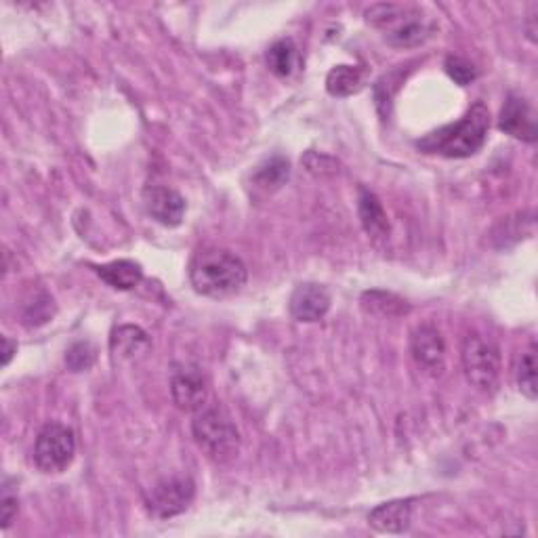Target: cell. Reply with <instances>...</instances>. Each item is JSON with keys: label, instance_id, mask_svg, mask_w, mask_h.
Wrapping results in <instances>:
<instances>
[{"label": "cell", "instance_id": "cell-1", "mask_svg": "<svg viewBox=\"0 0 538 538\" xmlns=\"http://www.w3.org/2000/svg\"><path fill=\"white\" fill-rule=\"evenodd\" d=\"M490 112L482 101L469 108V112L454 124L429 133L417 141V148L425 154H440L446 158H469L478 154L488 137Z\"/></svg>", "mask_w": 538, "mask_h": 538}, {"label": "cell", "instance_id": "cell-2", "mask_svg": "<svg viewBox=\"0 0 538 538\" xmlns=\"http://www.w3.org/2000/svg\"><path fill=\"white\" fill-rule=\"evenodd\" d=\"M248 280L244 261L223 248H206L196 253L190 265V282L202 297L225 299L236 295Z\"/></svg>", "mask_w": 538, "mask_h": 538}, {"label": "cell", "instance_id": "cell-3", "mask_svg": "<svg viewBox=\"0 0 538 538\" xmlns=\"http://www.w3.org/2000/svg\"><path fill=\"white\" fill-rule=\"evenodd\" d=\"M366 22L383 32L387 45L396 49H417L436 34L433 17L419 7L381 3L366 11Z\"/></svg>", "mask_w": 538, "mask_h": 538}, {"label": "cell", "instance_id": "cell-4", "mask_svg": "<svg viewBox=\"0 0 538 538\" xmlns=\"http://www.w3.org/2000/svg\"><path fill=\"white\" fill-rule=\"evenodd\" d=\"M194 440L215 463H230L240 452V431L219 406H204L192 421Z\"/></svg>", "mask_w": 538, "mask_h": 538}, {"label": "cell", "instance_id": "cell-5", "mask_svg": "<svg viewBox=\"0 0 538 538\" xmlns=\"http://www.w3.org/2000/svg\"><path fill=\"white\" fill-rule=\"evenodd\" d=\"M463 370L475 389L492 391L501 379V349L482 335H469L463 343Z\"/></svg>", "mask_w": 538, "mask_h": 538}, {"label": "cell", "instance_id": "cell-6", "mask_svg": "<svg viewBox=\"0 0 538 538\" xmlns=\"http://www.w3.org/2000/svg\"><path fill=\"white\" fill-rule=\"evenodd\" d=\"M76 457L74 431L61 423H47L34 444V463L43 473H64Z\"/></svg>", "mask_w": 538, "mask_h": 538}, {"label": "cell", "instance_id": "cell-7", "mask_svg": "<svg viewBox=\"0 0 538 538\" xmlns=\"http://www.w3.org/2000/svg\"><path fill=\"white\" fill-rule=\"evenodd\" d=\"M196 486L188 475H173L156 482L146 494L148 511L158 520H169L188 509L194 501Z\"/></svg>", "mask_w": 538, "mask_h": 538}, {"label": "cell", "instance_id": "cell-8", "mask_svg": "<svg viewBox=\"0 0 538 538\" xmlns=\"http://www.w3.org/2000/svg\"><path fill=\"white\" fill-rule=\"evenodd\" d=\"M410 354L417 366L431 377H440L446 368V343L440 330L431 324L415 328L410 339Z\"/></svg>", "mask_w": 538, "mask_h": 538}, {"label": "cell", "instance_id": "cell-9", "mask_svg": "<svg viewBox=\"0 0 538 538\" xmlns=\"http://www.w3.org/2000/svg\"><path fill=\"white\" fill-rule=\"evenodd\" d=\"M171 396L177 408L185 412H196L206 406L209 400V387H206V379L202 370L192 364H183L177 370H173L171 377Z\"/></svg>", "mask_w": 538, "mask_h": 538}, {"label": "cell", "instance_id": "cell-10", "mask_svg": "<svg viewBox=\"0 0 538 538\" xmlns=\"http://www.w3.org/2000/svg\"><path fill=\"white\" fill-rule=\"evenodd\" d=\"M330 303L333 299H330L326 286L305 282L295 288L288 307H291V316L297 322H318L328 314Z\"/></svg>", "mask_w": 538, "mask_h": 538}, {"label": "cell", "instance_id": "cell-11", "mask_svg": "<svg viewBox=\"0 0 538 538\" xmlns=\"http://www.w3.org/2000/svg\"><path fill=\"white\" fill-rule=\"evenodd\" d=\"M499 129L515 139L534 143L536 141V116L530 103L520 95H509L501 110Z\"/></svg>", "mask_w": 538, "mask_h": 538}, {"label": "cell", "instance_id": "cell-12", "mask_svg": "<svg viewBox=\"0 0 538 538\" xmlns=\"http://www.w3.org/2000/svg\"><path fill=\"white\" fill-rule=\"evenodd\" d=\"M143 202H146L148 215L164 227H177L183 221L185 200L171 188L154 185V188H148L146 194H143Z\"/></svg>", "mask_w": 538, "mask_h": 538}, {"label": "cell", "instance_id": "cell-13", "mask_svg": "<svg viewBox=\"0 0 538 538\" xmlns=\"http://www.w3.org/2000/svg\"><path fill=\"white\" fill-rule=\"evenodd\" d=\"M412 522V499L389 501L368 513V524L383 534H402Z\"/></svg>", "mask_w": 538, "mask_h": 538}, {"label": "cell", "instance_id": "cell-14", "mask_svg": "<svg viewBox=\"0 0 538 538\" xmlns=\"http://www.w3.org/2000/svg\"><path fill=\"white\" fill-rule=\"evenodd\" d=\"M110 349H112V354L118 356L120 360H137L150 349V337L143 328L133 326V324H124V326H118L112 333Z\"/></svg>", "mask_w": 538, "mask_h": 538}, {"label": "cell", "instance_id": "cell-15", "mask_svg": "<svg viewBox=\"0 0 538 538\" xmlns=\"http://www.w3.org/2000/svg\"><path fill=\"white\" fill-rule=\"evenodd\" d=\"M95 272L108 286L116 288V291H133L143 280L141 265L131 259H118L106 265H99Z\"/></svg>", "mask_w": 538, "mask_h": 538}, {"label": "cell", "instance_id": "cell-16", "mask_svg": "<svg viewBox=\"0 0 538 538\" xmlns=\"http://www.w3.org/2000/svg\"><path fill=\"white\" fill-rule=\"evenodd\" d=\"M358 213H360V221H362L368 236H372V238H387L389 236V221H387L383 204L375 194L368 192L366 188L360 190Z\"/></svg>", "mask_w": 538, "mask_h": 538}, {"label": "cell", "instance_id": "cell-17", "mask_svg": "<svg viewBox=\"0 0 538 538\" xmlns=\"http://www.w3.org/2000/svg\"><path fill=\"white\" fill-rule=\"evenodd\" d=\"M291 177V164L282 156H272L265 162H261L257 171L253 173V183L259 190L265 192H276Z\"/></svg>", "mask_w": 538, "mask_h": 538}, {"label": "cell", "instance_id": "cell-18", "mask_svg": "<svg viewBox=\"0 0 538 538\" xmlns=\"http://www.w3.org/2000/svg\"><path fill=\"white\" fill-rule=\"evenodd\" d=\"M364 89V72L354 66H337L326 76V91L333 97H351Z\"/></svg>", "mask_w": 538, "mask_h": 538}, {"label": "cell", "instance_id": "cell-19", "mask_svg": "<svg viewBox=\"0 0 538 538\" xmlns=\"http://www.w3.org/2000/svg\"><path fill=\"white\" fill-rule=\"evenodd\" d=\"M267 68L278 78H288L297 68V47L291 38H282L267 51Z\"/></svg>", "mask_w": 538, "mask_h": 538}, {"label": "cell", "instance_id": "cell-20", "mask_svg": "<svg viewBox=\"0 0 538 538\" xmlns=\"http://www.w3.org/2000/svg\"><path fill=\"white\" fill-rule=\"evenodd\" d=\"M362 307H364V312L372 316H381V318H393V316H402L408 312V305L404 299L396 297L393 293H385V291L364 293Z\"/></svg>", "mask_w": 538, "mask_h": 538}, {"label": "cell", "instance_id": "cell-21", "mask_svg": "<svg viewBox=\"0 0 538 538\" xmlns=\"http://www.w3.org/2000/svg\"><path fill=\"white\" fill-rule=\"evenodd\" d=\"M517 385L528 400H536L538 387H536V345L532 343L528 351L522 354L520 366H517Z\"/></svg>", "mask_w": 538, "mask_h": 538}, {"label": "cell", "instance_id": "cell-22", "mask_svg": "<svg viewBox=\"0 0 538 538\" xmlns=\"http://www.w3.org/2000/svg\"><path fill=\"white\" fill-rule=\"evenodd\" d=\"M97 360V351L89 341H78L74 343L68 354H66V364L72 372H85L89 370Z\"/></svg>", "mask_w": 538, "mask_h": 538}, {"label": "cell", "instance_id": "cell-23", "mask_svg": "<svg viewBox=\"0 0 538 538\" xmlns=\"http://www.w3.org/2000/svg\"><path fill=\"white\" fill-rule=\"evenodd\" d=\"M444 68H446V74L461 87L471 85V82L478 78V68H475L469 59H465L461 55H450L446 59Z\"/></svg>", "mask_w": 538, "mask_h": 538}, {"label": "cell", "instance_id": "cell-24", "mask_svg": "<svg viewBox=\"0 0 538 538\" xmlns=\"http://www.w3.org/2000/svg\"><path fill=\"white\" fill-rule=\"evenodd\" d=\"M17 507H19V501H17V494L11 492L9 484H5L3 488V496H0V526L3 528H9L11 522H13V517L17 515Z\"/></svg>", "mask_w": 538, "mask_h": 538}, {"label": "cell", "instance_id": "cell-25", "mask_svg": "<svg viewBox=\"0 0 538 538\" xmlns=\"http://www.w3.org/2000/svg\"><path fill=\"white\" fill-rule=\"evenodd\" d=\"M17 351V343H13L9 337H3V366H7Z\"/></svg>", "mask_w": 538, "mask_h": 538}]
</instances>
